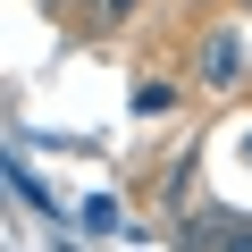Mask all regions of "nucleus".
Returning a JSON list of instances; mask_svg holds the SVG:
<instances>
[{
  "label": "nucleus",
  "mask_w": 252,
  "mask_h": 252,
  "mask_svg": "<svg viewBox=\"0 0 252 252\" xmlns=\"http://www.w3.org/2000/svg\"><path fill=\"white\" fill-rule=\"evenodd\" d=\"M202 84H210V93H235V84H244V34H235V26L202 34Z\"/></svg>",
  "instance_id": "obj_1"
},
{
  "label": "nucleus",
  "mask_w": 252,
  "mask_h": 252,
  "mask_svg": "<svg viewBox=\"0 0 252 252\" xmlns=\"http://www.w3.org/2000/svg\"><path fill=\"white\" fill-rule=\"evenodd\" d=\"M84 26H109V0H84Z\"/></svg>",
  "instance_id": "obj_2"
},
{
  "label": "nucleus",
  "mask_w": 252,
  "mask_h": 252,
  "mask_svg": "<svg viewBox=\"0 0 252 252\" xmlns=\"http://www.w3.org/2000/svg\"><path fill=\"white\" fill-rule=\"evenodd\" d=\"M219 252H252V235H244V227H235V235H227V244H219Z\"/></svg>",
  "instance_id": "obj_3"
},
{
  "label": "nucleus",
  "mask_w": 252,
  "mask_h": 252,
  "mask_svg": "<svg viewBox=\"0 0 252 252\" xmlns=\"http://www.w3.org/2000/svg\"><path fill=\"white\" fill-rule=\"evenodd\" d=\"M126 9H135V0H109V17H126Z\"/></svg>",
  "instance_id": "obj_4"
},
{
  "label": "nucleus",
  "mask_w": 252,
  "mask_h": 252,
  "mask_svg": "<svg viewBox=\"0 0 252 252\" xmlns=\"http://www.w3.org/2000/svg\"><path fill=\"white\" fill-rule=\"evenodd\" d=\"M42 9H76V0H42Z\"/></svg>",
  "instance_id": "obj_5"
},
{
  "label": "nucleus",
  "mask_w": 252,
  "mask_h": 252,
  "mask_svg": "<svg viewBox=\"0 0 252 252\" xmlns=\"http://www.w3.org/2000/svg\"><path fill=\"white\" fill-rule=\"evenodd\" d=\"M244 9H252V0H244Z\"/></svg>",
  "instance_id": "obj_6"
}]
</instances>
